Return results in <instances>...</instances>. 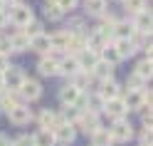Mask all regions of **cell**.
I'll return each mask as SVG.
<instances>
[{"label":"cell","instance_id":"obj_1","mask_svg":"<svg viewBox=\"0 0 153 146\" xmlns=\"http://www.w3.org/2000/svg\"><path fill=\"white\" fill-rule=\"evenodd\" d=\"M109 134H111L114 144H128L136 131H133V126H131L128 119H116V121L109 124Z\"/></svg>","mask_w":153,"mask_h":146},{"label":"cell","instance_id":"obj_2","mask_svg":"<svg viewBox=\"0 0 153 146\" xmlns=\"http://www.w3.org/2000/svg\"><path fill=\"white\" fill-rule=\"evenodd\" d=\"M5 15H7V22H13V25H17V27H25L27 22L35 20V17H32V10H30L27 5H20V3L10 5V10H5Z\"/></svg>","mask_w":153,"mask_h":146},{"label":"cell","instance_id":"obj_3","mask_svg":"<svg viewBox=\"0 0 153 146\" xmlns=\"http://www.w3.org/2000/svg\"><path fill=\"white\" fill-rule=\"evenodd\" d=\"M17 97H20V102L30 104V102H37L42 97V84L37 79H30V77H25V82L20 84V89H17Z\"/></svg>","mask_w":153,"mask_h":146},{"label":"cell","instance_id":"obj_4","mask_svg":"<svg viewBox=\"0 0 153 146\" xmlns=\"http://www.w3.org/2000/svg\"><path fill=\"white\" fill-rule=\"evenodd\" d=\"M7 121L15 124V126H27V124L32 121V109H30V104L20 102L17 106H13V109L7 112Z\"/></svg>","mask_w":153,"mask_h":146},{"label":"cell","instance_id":"obj_5","mask_svg":"<svg viewBox=\"0 0 153 146\" xmlns=\"http://www.w3.org/2000/svg\"><path fill=\"white\" fill-rule=\"evenodd\" d=\"M32 119L37 121V126L40 129H54V126H59V116H57V109H50V106H45V109H40L37 114H32Z\"/></svg>","mask_w":153,"mask_h":146},{"label":"cell","instance_id":"obj_6","mask_svg":"<svg viewBox=\"0 0 153 146\" xmlns=\"http://www.w3.org/2000/svg\"><path fill=\"white\" fill-rule=\"evenodd\" d=\"M94 94H97L101 102H109V99H116V97H121V87H119L116 79H104V82H99L97 89H94Z\"/></svg>","mask_w":153,"mask_h":146},{"label":"cell","instance_id":"obj_7","mask_svg":"<svg viewBox=\"0 0 153 146\" xmlns=\"http://www.w3.org/2000/svg\"><path fill=\"white\" fill-rule=\"evenodd\" d=\"M52 134H54V144H57V146H72L74 139H76V129H74L72 124H59V126H54Z\"/></svg>","mask_w":153,"mask_h":146},{"label":"cell","instance_id":"obj_8","mask_svg":"<svg viewBox=\"0 0 153 146\" xmlns=\"http://www.w3.org/2000/svg\"><path fill=\"white\" fill-rule=\"evenodd\" d=\"M3 82H5V89L7 92H17L20 89V84L25 82V72L20 70V67H7V70L3 72Z\"/></svg>","mask_w":153,"mask_h":146},{"label":"cell","instance_id":"obj_9","mask_svg":"<svg viewBox=\"0 0 153 146\" xmlns=\"http://www.w3.org/2000/svg\"><path fill=\"white\" fill-rule=\"evenodd\" d=\"M76 72H82V70H79V62H76V57H72V55L62 57L59 64H57V74H64V77H69V79H72Z\"/></svg>","mask_w":153,"mask_h":146},{"label":"cell","instance_id":"obj_10","mask_svg":"<svg viewBox=\"0 0 153 146\" xmlns=\"http://www.w3.org/2000/svg\"><path fill=\"white\" fill-rule=\"evenodd\" d=\"M133 32H138V35H151V13L148 10H141L133 15Z\"/></svg>","mask_w":153,"mask_h":146},{"label":"cell","instance_id":"obj_11","mask_svg":"<svg viewBox=\"0 0 153 146\" xmlns=\"http://www.w3.org/2000/svg\"><path fill=\"white\" fill-rule=\"evenodd\" d=\"M84 92H79L76 87H72V84H64L62 89H59V104L62 106H74L76 102H79V97H82Z\"/></svg>","mask_w":153,"mask_h":146},{"label":"cell","instance_id":"obj_12","mask_svg":"<svg viewBox=\"0 0 153 146\" xmlns=\"http://www.w3.org/2000/svg\"><path fill=\"white\" fill-rule=\"evenodd\" d=\"M97 82H104V79H114V64H109V62H104V60H99L97 64H94V70L89 72Z\"/></svg>","mask_w":153,"mask_h":146},{"label":"cell","instance_id":"obj_13","mask_svg":"<svg viewBox=\"0 0 153 146\" xmlns=\"http://www.w3.org/2000/svg\"><path fill=\"white\" fill-rule=\"evenodd\" d=\"M76 62H79V70L82 72H91L94 64L99 62V55L91 52V50H82L79 55H76Z\"/></svg>","mask_w":153,"mask_h":146},{"label":"cell","instance_id":"obj_14","mask_svg":"<svg viewBox=\"0 0 153 146\" xmlns=\"http://www.w3.org/2000/svg\"><path fill=\"white\" fill-rule=\"evenodd\" d=\"M69 40H72V35L67 32V30L54 32V35H50V50H54V52H62V50H67Z\"/></svg>","mask_w":153,"mask_h":146},{"label":"cell","instance_id":"obj_15","mask_svg":"<svg viewBox=\"0 0 153 146\" xmlns=\"http://www.w3.org/2000/svg\"><path fill=\"white\" fill-rule=\"evenodd\" d=\"M121 99H123V104H126L128 112H138L143 104H148L146 99H143L141 92H126V94H121Z\"/></svg>","mask_w":153,"mask_h":146},{"label":"cell","instance_id":"obj_16","mask_svg":"<svg viewBox=\"0 0 153 146\" xmlns=\"http://www.w3.org/2000/svg\"><path fill=\"white\" fill-rule=\"evenodd\" d=\"M57 60H52V57H47L42 55L40 57V62H37V72H40L42 77H57Z\"/></svg>","mask_w":153,"mask_h":146},{"label":"cell","instance_id":"obj_17","mask_svg":"<svg viewBox=\"0 0 153 146\" xmlns=\"http://www.w3.org/2000/svg\"><path fill=\"white\" fill-rule=\"evenodd\" d=\"M30 50V40L27 35L20 30V32H13L10 35V52H27Z\"/></svg>","mask_w":153,"mask_h":146},{"label":"cell","instance_id":"obj_18","mask_svg":"<svg viewBox=\"0 0 153 146\" xmlns=\"http://www.w3.org/2000/svg\"><path fill=\"white\" fill-rule=\"evenodd\" d=\"M89 141H91V146H114L111 134H109V129H104V126H99V129L89 136Z\"/></svg>","mask_w":153,"mask_h":146},{"label":"cell","instance_id":"obj_19","mask_svg":"<svg viewBox=\"0 0 153 146\" xmlns=\"http://www.w3.org/2000/svg\"><path fill=\"white\" fill-rule=\"evenodd\" d=\"M32 144H35V146H57V144H54V134H52L50 129H37V131L32 134Z\"/></svg>","mask_w":153,"mask_h":146},{"label":"cell","instance_id":"obj_20","mask_svg":"<svg viewBox=\"0 0 153 146\" xmlns=\"http://www.w3.org/2000/svg\"><path fill=\"white\" fill-rule=\"evenodd\" d=\"M91 79H94V77H91L89 72H76V74L72 77V79H69V84H72V87H76L79 92H84V94H87V92H89V84H91Z\"/></svg>","mask_w":153,"mask_h":146},{"label":"cell","instance_id":"obj_21","mask_svg":"<svg viewBox=\"0 0 153 146\" xmlns=\"http://www.w3.org/2000/svg\"><path fill=\"white\" fill-rule=\"evenodd\" d=\"M20 104V97H17V92H0V109H3L5 114L13 109V106H17Z\"/></svg>","mask_w":153,"mask_h":146},{"label":"cell","instance_id":"obj_22","mask_svg":"<svg viewBox=\"0 0 153 146\" xmlns=\"http://www.w3.org/2000/svg\"><path fill=\"white\" fill-rule=\"evenodd\" d=\"M114 50H116V55L121 57V60H126V57H131L133 52H136V47H133L131 40H114Z\"/></svg>","mask_w":153,"mask_h":146},{"label":"cell","instance_id":"obj_23","mask_svg":"<svg viewBox=\"0 0 153 146\" xmlns=\"http://www.w3.org/2000/svg\"><path fill=\"white\" fill-rule=\"evenodd\" d=\"M30 50L40 52V55H47L50 52V35H37L30 40Z\"/></svg>","mask_w":153,"mask_h":146},{"label":"cell","instance_id":"obj_24","mask_svg":"<svg viewBox=\"0 0 153 146\" xmlns=\"http://www.w3.org/2000/svg\"><path fill=\"white\" fill-rule=\"evenodd\" d=\"M84 10L89 15H104L106 13V0H84Z\"/></svg>","mask_w":153,"mask_h":146},{"label":"cell","instance_id":"obj_25","mask_svg":"<svg viewBox=\"0 0 153 146\" xmlns=\"http://www.w3.org/2000/svg\"><path fill=\"white\" fill-rule=\"evenodd\" d=\"M99 60H104V62H109V64H114V67H116L119 62H121V57L116 55V50H114V45L109 42L106 47H104V50L99 52Z\"/></svg>","mask_w":153,"mask_h":146},{"label":"cell","instance_id":"obj_26","mask_svg":"<svg viewBox=\"0 0 153 146\" xmlns=\"http://www.w3.org/2000/svg\"><path fill=\"white\" fill-rule=\"evenodd\" d=\"M146 84H148V82L143 79V77H138L136 72H131V74L126 77V89H128V92H141Z\"/></svg>","mask_w":153,"mask_h":146},{"label":"cell","instance_id":"obj_27","mask_svg":"<svg viewBox=\"0 0 153 146\" xmlns=\"http://www.w3.org/2000/svg\"><path fill=\"white\" fill-rule=\"evenodd\" d=\"M133 72L148 82V79H151V72H153V62H151V57H143V60L136 64V70H133Z\"/></svg>","mask_w":153,"mask_h":146},{"label":"cell","instance_id":"obj_28","mask_svg":"<svg viewBox=\"0 0 153 146\" xmlns=\"http://www.w3.org/2000/svg\"><path fill=\"white\" fill-rule=\"evenodd\" d=\"M22 32L27 35V40H32V37H37V35H45V27H42V22L32 20V22H27V25H25V30H22Z\"/></svg>","mask_w":153,"mask_h":146},{"label":"cell","instance_id":"obj_29","mask_svg":"<svg viewBox=\"0 0 153 146\" xmlns=\"http://www.w3.org/2000/svg\"><path fill=\"white\" fill-rule=\"evenodd\" d=\"M123 3V7H126L128 13H141V10H146V0H121Z\"/></svg>","mask_w":153,"mask_h":146},{"label":"cell","instance_id":"obj_30","mask_svg":"<svg viewBox=\"0 0 153 146\" xmlns=\"http://www.w3.org/2000/svg\"><path fill=\"white\" fill-rule=\"evenodd\" d=\"M62 15H64V13H62L54 3H47V5H45V17H47V20H62Z\"/></svg>","mask_w":153,"mask_h":146},{"label":"cell","instance_id":"obj_31","mask_svg":"<svg viewBox=\"0 0 153 146\" xmlns=\"http://www.w3.org/2000/svg\"><path fill=\"white\" fill-rule=\"evenodd\" d=\"M52 3H54L57 7H59L62 13H67V10H74V7H76V3H79V0H52Z\"/></svg>","mask_w":153,"mask_h":146},{"label":"cell","instance_id":"obj_32","mask_svg":"<svg viewBox=\"0 0 153 146\" xmlns=\"http://www.w3.org/2000/svg\"><path fill=\"white\" fill-rule=\"evenodd\" d=\"M13 146H35L32 144V134H20L13 139Z\"/></svg>","mask_w":153,"mask_h":146},{"label":"cell","instance_id":"obj_33","mask_svg":"<svg viewBox=\"0 0 153 146\" xmlns=\"http://www.w3.org/2000/svg\"><path fill=\"white\" fill-rule=\"evenodd\" d=\"M138 114H141L143 126H148V129H151V104H143L141 109H138Z\"/></svg>","mask_w":153,"mask_h":146},{"label":"cell","instance_id":"obj_34","mask_svg":"<svg viewBox=\"0 0 153 146\" xmlns=\"http://www.w3.org/2000/svg\"><path fill=\"white\" fill-rule=\"evenodd\" d=\"M138 141H141L138 146H151L153 139H151V129H148V126H143V129L138 131Z\"/></svg>","mask_w":153,"mask_h":146},{"label":"cell","instance_id":"obj_35","mask_svg":"<svg viewBox=\"0 0 153 146\" xmlns=\"http://www.w3.org/2000/svg\"><path fill=\"white\" fill-rule=\"evenodd\" d=\"M10 52V37H0V55Z\"/></svg>","mask_w":153,"mask_h":146},{"label":"cell","instance_id":"obj_36","mask_svg":"<svg viewBox=\"0 0 153 146\" xmlns=\"http://www.w3.org/2000/svg\"><path fill=\"white\" fill-rule=\"evenodd\" d=\"M7 67H10V60H7V55H0V74H3Z\"/></svg>","mask_w":153,"mask_h":146},{"label":"cell","instance_id":"obj_37","mask_svg":"<svg viewBox=\"0 0 153 146\" xmlns=\"http://www.w3.org/2000/svg\"><path fill=\"white\" fill-rule=\"evenodd\" d=\"M0 146H13V139L7 134H3V131H0Z\"/></svg>","mask_w":153,"mask_h":146},{"label":"cell","instance_id":"obj_38","mask_svg":"<svg viewBox=\"0 0 153 146\" xmlns=\"http://www.w3.org/2000/svg\"><path fill=\"white\" fill-rule=\"evenodd\" d=\"M7 25V15H5V10H0V30Z\"/></svg>","mask_w":153,"mask_h":146},{"label":"cell","instance_id":"obj_39","mask_svg":"<svg viewBox=\"0 0 153 146\" xmlns=\"http://www.w3.org/2000/svg\"><path fill=\"white\" fill-rule=\"evenodd\" d=\"M0 92H5V82H3V74H0Z\"/></svg>","mask_w":153,"mask_h":146},{"label":"cell","instance_id":"obj_40","mask_svg":"<svg viewBox=\"0 0 153 146\" xmlns=\"http://www.w3.org/2000/svg\"><path fill=\"white\" fill-rule=\"evenodd\" d=\"M3 3H5V5H7V3H10V5H15V3H17V0H3Z\"/></svg>","mask_w":153,"mask_h":146},{"label":"cell","instance_id":"obj_41","mask_svg":"<svg viewBox=\"0 0 153 146\" xmlns=\"http://www.w3.org/2000/svg\"><path fill=\"white\" fill-rule=\"evenodd\" d=\"M0 10H5V3H3V0H0Z\"/></svg>","mask_w":153,"mask_h":146},{"label":"cell","instance_id":"obj_42","mask_svg":"<svg viewBox=\"0 0 153 146\" xmlns=\"http://www.w3.org/2000/svg\"><path fill=\"white\" fill-rule=\"evenodd\" d=\"M47 3H52V0H47Z\"/></svg>","mask_w":153,"mask_h":146}]
</instances>
